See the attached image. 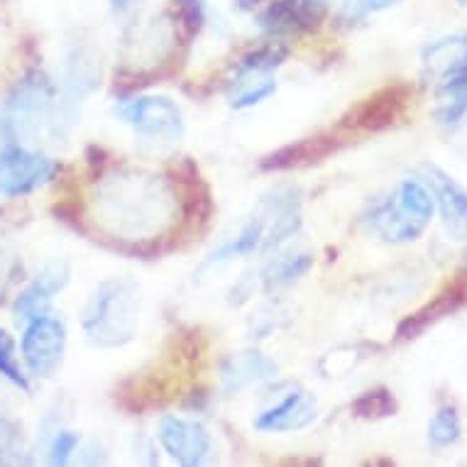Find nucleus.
<instances>
[{
    "label": "nucleus",
    "mask_w": 467,
    "mask_h": 467,
    "mask_svg": "<svg viewBox=\"0 0 467 467\" xmlns=\"http://www.w3.org/2000/svg\"><path fill=\"white\" fill-rule=\"evenodd\" d=\"M74 103L77 100L62 99L47 74L30 71L5 99L0 128L16 142H39V138L59 142L74 125Z\"/></svg>",
    "instance_id": "1"
},
{
    "label": "nucleus",
    "mask_w": 467,
    "mask_h": 467,
    "mask_svg": "<svg viewBox=\"0 0 467 467\" xmlns=\"http://www.w3.org/2000/svg\"><path fill=\"white\" fill-rule=\"evenodd\" d=\"M142 291L130 276H108L91 291L81 308V333L86 343L113 350L132 343L140 328Z\"/></svg>",
    "instance_id": "2"
},
{
    "label": "nucleus",
    "mask_w": 467,
    "mask_h": 467,
    "mask_svg": "<svg viewBox=\"0 0 467 467\" xmlns=\"http://www.w3.org/2000/svg\"><path fill=\"white\" fill-rule=\"evenodd\" d=\"M436 203L421 179H404L397 192L369 201L360 223L369 235L382 243H411L429 228Z\"/></svg>",
    "instance_id": "3"
},
{
    "label": "nucleus",
    "mask_w": 467,
    "mask_h": 467,
    "mask_svg": "<svg viewBox=\"0 0 467 467\" xmlns=\"http://www.w3.org/2000/svg\"><path fill=\"white\" fill-rule=\"evenodd\" d=\"M115 115L138 138L154 145H177L184 138V115L169 96H135L118 103Z\"/></svg>",
    "instance_id": "4"
},
{
    "label": "nucleus",
    "mask_w": 467,
    "mask_h": 467,
    "mask_svg": "<svg viewBox=\"0 0 467 467\" xmlns=\"http://www.w3.org/2000/svg\"><path fill=\"white\" fill-rule=\"evenodd\" d=\"M286 59V52L282 47H262L257 52H250L243 57L235 67V74L228 81L225 96H228L230 108L235 110H247L265 103L276 93L275 71L279 69Z\"/></svg>",
    "instance_id": "5"
},
{
    "label": "nucleus",
    "mask_w": 467,
    "mask_h": 467,
    "mask_svg": "<svg viewBox=\"0 0 467 467\" xmlns=\"http://www.w3.org/2000/svg\"><path fill=\"white\" fill-rule=\"evenodd\" d=\"M20 353L32 377L49 379L59 372L64 355H67V326L57 316L49 314L25 321Z\"/></svg>",
    "instance_id": "6"
},
{
    "label": "nucleus",
    "mask_w": 467,
    "mask_h": 467,
    "mask_svg": "<svg viewBox=\"0 0 467 467\" xmlns=\"http://www.w3.org/2000/svg\"><path fill=\"white\" fill-rule=\"evenodd\" d=\"M57 161L35 152L30 147L8 140L0 147V196L17 199L37 192L57 174Z\"/></svg>",
    "instance_id": "7"
},
{
    "label": "nucleus",
    "mask_w": 467,
    "mask_h": 467,
    "mask_svg": "<svg viewBox=\"0 0 467 467\" xmlns=\"http://www.w3.org/2000/svg\"><path fill=\"white\" fill-rule=\"evenodd\" d=\"M161 451L184 467L206 465L213 458V436L201 421L184 416H161L157 429Z\"/></svg>",
    "instance_id": "8"
},
{
    "label": "nucleus",
    "mask_w": 467,
    "mask_h": 467,
    "mask_svg": "<svg viewBox=\"0 0 467 467\" xmlns=\"http://www.w3.org/2000/svg\"><path fill=\"white\" fill-rule=\"evenodd\" d=\"M419 179L429 186L433 203L441 211V221L448 238L465 243L467 240V192L455 179L436 164H421Z\"/></svg>",
    "instance_id": "9"
},
{
    "label": "nucleus",
    "mask_w": 467,
    "mask_h": 467,
    "mask_svg": "<svg viewBox=\"0 0 467 467\" xmlns=\"http://www.w3.org/2000/svg\"><path fill=\"white\" fill-rule=\"evenodd\" d=\"M318 416V401L311 391L291 389L286 391L275 406L254 416L253 426L260 433H296L308 429Z\"/></svg>",
    "instance_id": "10"
},
{
    "label": "nucleus",
    "mask_w": 467,
    "mask_h": 467,
    "mask_svg": "<svg viewBox=\"0 0 467 467\" xmlns=\"http://www.w3.org/2000/svg\"><path fill=\"white\" fill-rule=\"evenodd\" d=\"M328 13V0H276L262 10L260 27L269 37H286L311 30Z\"/></svg>",
    "instance_id": "11"
},
{
    "label": "nucleus",
    "mask_w": 467,
    "mask_h": 467,
    "mask_svg": "<svg viewBox=\"0 0 467 467\" xmlns=\"http://www.w3.org/2000/svg\"><path fill=\"white\" fill-rule=\"evenodd\" d=\"M69 284V265L64 260L47 262L39 269L35 282L25 286V291L16 299V314L23 321H30L35 316H42L49 311L57 291H62Z\"/></svg>",
    "instance_id": "12"
},
{
    "label": "nucleus",
    "mask_w": 467,
    "mask_h": 467,
    "mask_svg": "<svg viewBox=\"0 0 467 467\" xmlns=\"http://www.w3.org/2000/svg\"><path fill=\"white\" fill-rule=\"evenodd\" d=\"M267 250V218L260 208L247 218L235 235H230L228 240H223L221 245L215 247L213 253L208 254L203 262V269H215L223 265H230L235 260H245L253 254Z\"/></svg>",
    "instance_id": "13"
},
{
    "label": "nucleus",
    "mask_w": 467,
    "mask_h": 467,
    "mask_svg": "<svg viewBox=\"0 0 467 467\" xmlns=\"http://www.w3.org/2000/svg\"><path fill=\"white\" fill-rule=\"evenodd\" d=\"M409 96H411V91L406 86L384 88V91H379L377 96H372V99L355 108L348 125L360 128V130H379V128L397 123V118L404 113L406 103H409Z\"/></svg>",
    "instance_id": "14"
},
{
    "label": "nucleus",
    "mask_w": 467,
    "mask_h": 467,
    "mask_svg": "<svg viewBox=\"0 0 467 467\" xmlns=\"http://www.w3.org/2000/svg\"><path fill=\"white\" fill-rule=\"evenodd\" d=\"M272 377H276V362L260 350L233 353L221 365L223 387L228 391L245 389L250 384L267 382Z\"/></svg>",
    "instance_id": "15"
},
{
    "label": "nucleus",
    "mask_w": 467,
    "mask_h": 467,
    "mask_svg": "<svg viewBox=\"0 0 467 467\" xmlns=\"http://www.w3.org/2000/svg\"><path fill=\"white\" fill-rule=\"evenodd\" d=\"M465 301H467V275H460L458 279L448 286V289L441 291L436 299L431 301L429 306H423L421 311H416L411 318H406V321L399 326V337H401V340H411V337L423 333L429 326L441 321L443 316L458 311Z\"/></svg>",
    "instance_id": "16"
},
{
    "label": "nucleus",
    "mask_w": 467,
    "mask_h": 467,
    "mask_svg": "<svg viewBox=\"0 0 467 467\" xmlns=\"http://www.w3.org/2000/svg\"><path fill=\"white\" fill-rule=\"evenodd\" d=\"M423 67L433 81L443 84L451 77H455L458 71L467 67V37L465 35H452V37H443L433 42L423 54Z\"/></svg>",
    "instance_id": "17"
},
{
    "label": "nucleus",
    "mask_w": 467,
    "mask_h": 467,
    "mask_svg": "<svg viewBox=\"0 0 467 467\" xmlns=\"http://www.w3.org/2000/svg\"><path fill=\"white\" fill-rule=\"evenodd\" d=\"M314 267V254L306 250H289V253L275 254L272 260L265 265L260 275L262 286L267 291L282 289L289 284L299 282L301 276L308 275V269Z\"/></svg>",
    "instance_id": "18"
},
{
    "label": "nucleus",
    "mask_w": 467,
    "mask_h": 467,
    "mask_svg": "<svg viewBox=\"0 0 467 467\" xmlns=\"http://www.w3.org/2000/svg\"><path fill=\"white\" fill-rule=\"evenodd\" d=\"M336 150V140L328 138H311L301 140L296 145H286L282 150H276L275 154H269L262 160V169L267 171H282V169L301 167V164H311L323 157H328Z\"/></svg>",
    "instance_id": "19"
},
{
    "label": "nucleus",
    "mask_w": 467,
    "mask_h": 467,
    "mask_svg": "<svg viewBox=\"0 0 467 467\" xmlns=\"http://www.w3.org/2000/svg\"><path fill=\"white\" fill-rule=\"evenodd\" d=\"M462 426H460V416L455 406H443L438 409L429 423V441L433 448H448L460 441Z\"/></svg>",
    "instance_id": "20"
},
{
    "label": "nucleus",
    "mask_w": 467,
    "mask_h": 467,
    "mask_svg": "<svg viewBox=\"0 0 467 467\" xmlns=\"http://www.w3.org/2000/svg\"><path fill=\"white\" fill-rule=\"evenodd\" d=\"M27 445L23 429L13 419L0 414V465H23L27 462Z\"/></svg>",
    "instance_id": "21"
},
{
    "label": "nucleus",
    "mask_w": 467,
    "mask_h": 467,
    "mask_svg": "<svg viewBox=\"0 0 467 467\" xmlns=\"http://www.w3.org/2000/svg\"><path fill=\"white\" fill-rule=\"evenodd\" d=\"M0 377L8 379L17 389L30 391V382H27V377H25L23 368L17 362L16 345H13L10 336L3 328H0Z\"/></svg>",
    "instance_id": "22"
},
{
    "label": "nucleus",
    "mask_w": 467,
    "mask_h": 467,
    "mask_svg": "<svg viewBox=\"0 0 467 467\" xmlns=\"http://www.w3.org/2000/svg\"><path fill=\"white\" fill-rule=\"evenodd\" d=\"M394 397L387 389H372L365 391L358 401H355V411L362 419H384V416L394 414Z\"/></svg>",
    "instance_id": "23"
},
{
    "label": "nucleus",
    "mask_w": 467,
    "mask_h": 467,
    "mask_svg": "<svg viewBox=\"0 0 467 467\" xmlns=\"http://www.w3.org/2000/svg\"><path fill=\"white\" fill-rule=\"evenodd\" d=\"M78 445H81V436H78L77 431H54L52 441H49V448H47L49 465H69L71 458L77 455Z\"/></svg>",
    "instance_id": "24"
},
{
    "label": "nucleus",
    "mask_w": 467,
    "mask_h": 467,
    "mask_svg": "<svg viewBox=\"0 0 467 467\" xmlns=\"http://www.w3.org/2000/svg\"><path fill=\"white\" fill-rule=\"evenodd\" d=\"M397 3L401 0H343V17L348 20H362V17L377 16V13H382V10L394 8Z\"/></svg>",
    "instance_id": "25"
},
{
    "label": "nucleus",
    "mask_w": 467,
    "mask_h": 467,
    "mask_svg": "<svg viewBox=\"0 0 467 467\" xmlns=\"http://www.w3.org/2000/svg\"><path fill=\"white\" fill-rule=\"evenodd\" d=\"M179 13L192 30H199L203 20H206V0H177Z\"/></svg>",
    "instance_id": "26"
},
{
    "label": "nucleus",
    "mask_w": 467,
    "mask_h": 467,
    "mask_svg": "<svg viewBox=\"0 0 467 467\" xmlns=\"http://www.w3.org/2000/svg\"><path fill=\"white\" fill-rule=\"evenodd\" d=\"M110 5H113L115 13H128L135 5V0H110Z\"/></svg>",
    "instance_id": "27"
},
{
    "label": "nucleus",
    "mask_w": 467,
    "mask_h": 467,
    "mask_svg": "<svg viewBox=\"0 0 467 467\" xmlns=\"http://www.w3.org/2000/svg\"><path fill=\"white\" fill-rule=\"evenodd\" d=\"M458 3H460V5H467V0H458Z\"/></svg>",
    "instance_id": "28"
}]
</instances>
